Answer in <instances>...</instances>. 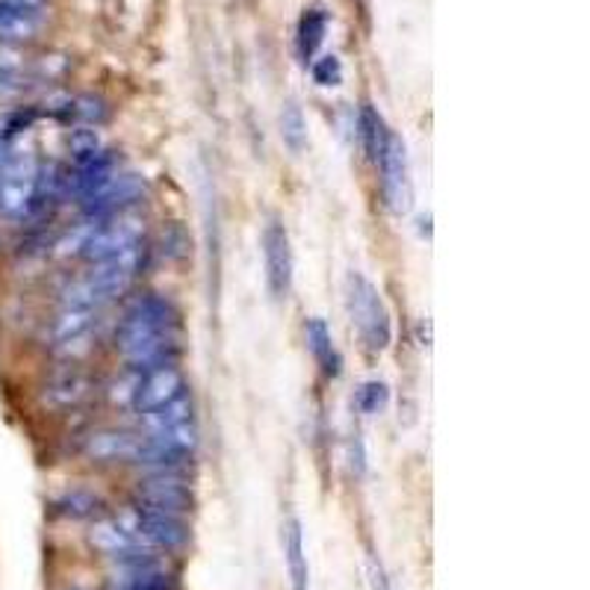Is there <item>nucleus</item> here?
Returning a JSON list of instances; mask_svg holds the SVG:
<instances>
[{"label":"nucleus","mask_w":590,"mask_h":590,"mask_svg":"<svg viewBox=\"0 0 590 590\" xmlns=\"http://www.w3.org/2000/svg\"><path fill=\"white\" fill-rule=\"evenodd\" d=\"M177 313L160 296H146L118 325L116 346L134 369H151L175 358Z\"/></svg>","instance_id":"1"},{"label":"nucleus","mask_w":590,"mask_h":590,"mask_svg":"<svg viewBox=\"0 0 590 590\" xmlns=\"http://www.w3.org/2000/svg\"><path fill=\"white\" fill-rule=\"evenodd\" d=\"M349 310L351 320L358 325L360 337L369 346V351H384L390 346L393 328H390V313L378 290L363 278L351 275L349 278Z\"/></svg>","instance_id":"2"},{"label":"nucleus","mask_w":590,"mask_h":590,"mask_svg":"<svg viewBox=\"0 0 590 590\" xmlns=\"http://www.w3.org/2000/svg\"><path fill=\"white\" fill-rule=\"evenodd\" d=\"M146 236V219L134 210H118V213L97 219L92 233H89L86 245H83V257L89 263H101L118 252H127L139 245Z\"/></svg>","instance_id":"3"},{"label":"nucleus","mask_w":590,"mask_h":590,"mask_svg":"<svg viewBox=\"0 0 590 590\" xmlns=\"http://www.w3.org/2000/svg\"><path fill=\"white\" fill-rule=\"evenodd\" d=\"M39 181V163L33 154H7L0 169V213L10 219L27 216Z\"/></svg>","instance_id":"4"},{"label":"nucleus","mask_w":590,"mask_h":590,"mask_svg":"<svg viewBox=\"0 0 590 590\" xmlns=\"http://www.w3.org/2000/svg\"><path fill=\"white\" fill-rule=\"evenodd\" d=\"M122 523L127 525V532L139 537L146 543L148 549H181L189 541V529L181 517H172V513H160V511H146L134 505L130 511L122 517Z\"/></svg>","instance_id":"5"},{"label":"nucleus","mask_w":590,"mask_h":590,"mask_svg":"<svg viewBox=\"0 0 590 590\" xmlns=\"http://www.w3.org/2000/svg\"><path fill=\"white\" fill-rule=\"evenodd\" d=\"M186 393V378L184 372L169 360V363H160V367L151 369H136V387L134 398H130V407L136 414H151L157 407L175 402L177 396Z\"/></svg>","instance_id":"6"},{"label":"nucleus","mask_w":590,"mask_h":590,"mask_svg":"<svg viewBox=\"0 0 590 590\" xmlns=\"http://www.w3.org/2000/svg\"><path fill=\"white\" fill-rule=\"evenodd\" d=\"M136 505L146 511L172 513V517H184L193 508V494L181 478V470H169V473H151L146 482L139 484Z\"/></svg>","instance_id":"7"},{"label":"nucleus","mask_w":590,"mask_h":590,"mask_svg":"<svg viewBox=\"0 0 590 590\" xmlns=\"http://www.w3.org/2000/svg\"><path fill=\"white\" fill-rule=\"evenodd\" d=\"M142 189H146L142 177L116 169L97 189H92L86 198H80V204H83L86 219H107V216L118 213V210H127L142 195Z\"/></svg>","instance_id":"8"},{"label":"nucleus","mask_w":590,"mask_h":590,"mask_svg":"<svg viewBox=\"0 0 590 590\" xmlns=\"http://www.w3.org/2000/svg\"><path fill=\"white\" fill-rule=\"evenodd\" d=\"M378 165H381V189H384L390 210L405 213L407 207H410V177H407L405 146H402L398 136L390 134L387 146L378 157Z\"/></svg>","instance_id":"9"},{"label":"nucleus","mask_w":590,"mask_h":590,"mask_svg":"<svg viewBox=\"0 0 590 590\" xmlns=\"http://www.w3.org/2000/svg\"><path fill=\"white\" fill-rule=\"evenodd\" d=\"M263 254H266V278L275 299H287L292 287V248L290 236L281 224L271 222L263 233Z\"/></svg>","instance_id":"10"},{"label":"nucleus","mask_w":590,"mask_h":590,"mask_svg":"<svg viewBox=\"0 0 590 590\" xmlns=\"http://www.w3.org/2000/svg\"><path fill=\"white\" fill-rule=\"evenodd\" d=\"M101 310L86 308V304H74V301H62L57 320L50 325V346L57 351H71L78 343L92 334Z\"/></svg>","instance_id":"11"},{"label":"nucleus","mask_w":590,"mask_h":590,"mask_svg":"<svg viewBox=\"0 0 590 590\" xmlns=\"http://www.w3.org/2000/svg\"><path fill=\"white\" fill-rule=\"evenodd\" d=\"M89 541L95 546L97 552H104L107 558L113 562H125L136 552H146L148 546L139 537L127 532V525L122 520H104V523L92 525V534H89Z\"/></svg>","instance_id":"12"},{"label":"nucleus","mask_w":590,"mask_h":590,"mask_svg":"<svg viewBox=\"0 0 590 590\" xmlns=\"http://www.w3.org/2000/svg\"><path fill=\"white\" fill-rule=\"evenodd\" d=\"M139 449H142L139 437H130L125 431H101V435H92V440L86 443V455L101 464H113V461L136 464Z\"/></svg>","instance_id":"13"},{"label":"nucleus","mask_w":590,"mask_h":590,"mask_svg":"<svg viewBox=\"0 0 590 590\" xmlns=\"http://www.w3.org/2000/svg\"><path fill=\"white\" fill-rule=\"evenodd\" d=\"M89 396V378L78 367H62L48 384V402L57 407H71Z\"/></svg>","instance_id":"14"},{"label":"nucleus","mask_w":590,"mask_h":590,"mask_svg":"<svg viewBox=\"0 0 590 590\" xmlns=\"http://www.w3.org/2000/svg\"><path fill=\"white\" fill-rule=\"evenodd\" d=\"M284 552H287V570H290L292 590H310L308 555H304V541H301L299 520H290L284 529Z\"/></svg>","instance_id":"15"},{"label":"nucleus","mask_w":590,"mask_h":590,"mask_svg":"<svg viewBox=\"0 0 590 590\" xmlns=\"http://www.w3.org/2000/svg\"><path fill=\"white\" fill-rule=\"evenodd\" d=\"M42 27L39 10H24V7H7L0 3V39H30Z\"/></svg>","instance_id":"16"},{"label":"nucleus","mask_w":590,"mask_h":590,"mask_svg":"<svg viewBox=\"0 0 590 590\" xmlns=\"http://www.w3.org/2000/svg\"><path fill=\"white\" fill-rule=\"evenodd\" d=\"M193 398L189 393L184 396H177L175 402H169V405L157 407L151 414H142V426H146L148 435H157V431H165V428H175L184 426V423H193Z\"/></svg>","instance_id":"17"},{"label":"nucleus","mask_w":590,"mask_h":590,"mask_svg":"<svg viewBox=\"0 0 590 590\" xmlns=\"http://www.w3.org/2000/svg\"><path fill=\"white\" fill-rule=\"evenodd\" d=\"M308 349L313 351V358L322 367L325 375H337L339 372V355L334 349V339H331L328 325L322 320H310L308 322Z\"/></svg>","instance_id":"18"},{"label":"nucleus","mask_w":590,"mask_h":590,"mask_svg":"<svg viewBox=\"0 0 590 590\" xmlns=\"http://www.w3.org/2000/svg\"><path fill=\"white\" fill-rule=\"evenodd\" d=\"M360 142H363V151H367V157L372 160V163H378V157H381V151H384V146H387L390 139V130L387 125H384V118L378 116L372 107H363L360 109Z\"/></svg>","instance_id":"19"},{"label":"nucleus","mask_w":590,"mask_h":590,"mask_svg":"<svg viewBox=\"0 0 590 590\" xmlns=\"http://www.w3.org/2000/svg\"><path fill=\"white\" fill-rule=\"evenodd\" d=\"M328 33V15L325 10H308L299 21V54L304 59H313Z\"/></svg>","instance_id":"20"},{"label":"nucleus","mask_w":590,"mask_h":590,"mask_svg":"<svg viewBox=\"0 0 590 590\" xmlns=\"http://www.w3.org/2000/svg\"><path fill=\"white\" fill-rule=\"evenodd\" d=\"M281 136H284V142L290 146V151H296V154L304 151V146H308V122H304V116H301V109L296 107V104L284 107Z\"/></svg>","instance_id":"21"},{"label":"nucleus","mask_w":590,"mask_h":590,"mask_svg":"<svg viewBox=\"0 0 590 590\" xmlns=\"http://www.w3.org/2000/svg\"><path fill=\"white\" fill-rule=\"evenodd\" d=\"M390 402V390L387 384H381V381H369V384H363L358 393V407L363 410V414H381L384 407H387Z\"/></svg>","instance_id":"22"},{"label":"nucleus","mask_w":590,"mask_h":590,"mask_svg":"<svg viewBox=\"0 0 590 590\" xmlns=\"http://www.w3.org/2000/svg\"><path fill=\"white\" fill-rule=\"evenodd\" d=\"M313 80L320 83V86H337L339 80H343V66H339V59L331 54V57H322L313 62Z\"/></svg>","instance_id":"23"},{"label":"nucleus","mask_w":590,"mask_h":590,"mask_svg":"<svg viewBox=\"0 0 590 590\" xmlns=\"http://www.w3.org/2000/svg\"><path fill=\"white\" fill-rule=\"evenodd\" d=\"M62 511L71 513V517H92V513L97 511V499L89 494H80V490H74V494H68L66 499H62Z\"/></svg>","instance_id":"24"},{"label":"nucleus","mask_w":590,"mask_h":590,"mask_svg":"<svg viewBox=\"0 0 590 590\" xmlns=\"http://www.w3.org/2000/svg\"><path fill=\"white\" fill-rule=\"evenodd\" d=\"M71 151H74V160L95 154V151H101V139H97L95 130L80 127V130H74V134H71Z\"/></svg>","instance_id":"25"},{"label":"nucleus","mask_w":590,"mask_h":590,"mask_svg":"<svg viewBox=\"0 0 590 590\" xmlns=\"http://www.w3.org/2000/svg\"><path fill=\"white\" fill-rule=\"evenodd\" d=\"M369 579H372V590H390L387 572H384V567L378 562L369 564Z\"/></svg>","instance_id":"26"},{"label":"nucleus","mask_w":590,"mask_h":590,"mask_svg":"<svg viewBox=\"0 0 590 590\" xmlns=\"http://www.w3.org/2000/svg\"><path fill=\"white\" fill-rule=\"evenodd\" d=\"M0 3H7V7H24V10H42L45 0H0Z\"/></svg>","instance_id":"27"},{"label":"nucleus","mask_w":590,"mask_h":590,"mask_svg":"<svg viewBox=\"0 0 590 590\" xmlns=\"http://www.w3.org/2000/svg\"><path fill=\"white\" fill-rule=\"evenodd\" d=\"M113 590H125V588H113Z\"/></svg>","instance_id":"28"}]
</instances>
